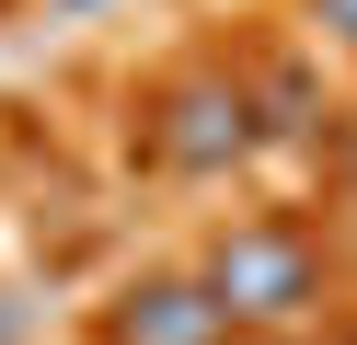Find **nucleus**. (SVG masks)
I'll use <instances>...</instances> for the list:
<instances>
[{"instance_id":"nucleus-1","label":"nucleus","mask_w":357,"mask_h":345,"mask_svg":"<svg viewBox=\"0 0 357 345\" xmlns=\"http://www.w3.org/2000/svg\"><path fill=\"white\" fill-rule=\"evenodd\" d=\"M196 276H208V299L231 311V334L242 322H311L323 311V242H311L300 219H231Z\"/></svg>"},{"instance_id":"nucleus-2","label":"nucleus","mask_w":357,"mask_h":345,"mask_svg":"<svg viewBox=\"0 0 357 345\" xmlns=\"http://www.w3.org/2000/svg\"><path fill=\"white\" fill-rule=\"evenodd\" d=\"M254 138L265 127H254L242 69H173V81L150 92V161H162V173H231Z\"/></svg>"},{"instance_id":"nucleus-3","label":"nucleus","mask_w":357,"mask_h":345,"mask_svg":"<svg viewBox=\"0 0 357 345\" xmlns=\"http://www.w3.org/2000/svg\"><path fill=\"white\" fill-rule=\"evenodd\" d=\"M219 334H231V311L208 299V276H139L104 311V345H219Z\"/></svg>"},{"instance_id":"nucleus-4","label":"nucleus","mask_w":357,"mask_h":345,"mask_svg":"<svg viewBox=\"0 0 357 345\" xmlns=\"http://www.w3.org/2000/svg\"><path fill=\"white\" fill-rule=\"evenodd\" d=\"M242 92H254V127L265 138H323V81H311L300 58H254Z\"/></svg>"},{"instance_id":"nucleus-5","label":"nucleus","mask_w":357,"mask_h":345,"mask_svg":"<svg viewBox=\"0 0 357 345\" xmlns=\"http://www.w3.org/2000/svg\"><path fill=\"white\" fill-rule=\"evenodd\" d=\"M300 23H311V35H323V46H346V58H357V0H311Z\"/></svg>"},{"instance_id":"nucleus-6","label":"nucleus","mask_w":357,"mask_h":345,"mask_svg":"<svg viewBox=\"0 0 357 345\" xmlns=\"http://www.w3.org/2000/svg\"><path fill=\"white\" fill-rule=\"evenodd\" d=\"M58 12H93V0H58Z\"/></svg>"}]
</instances>
